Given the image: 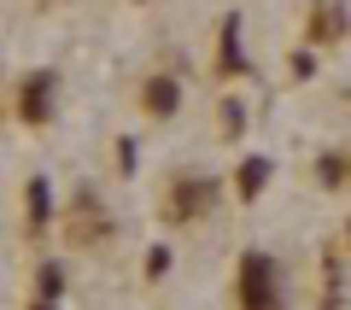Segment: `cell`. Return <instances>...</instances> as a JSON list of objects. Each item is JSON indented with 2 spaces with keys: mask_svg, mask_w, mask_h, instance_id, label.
<instances>
[{
  "mask_svg": "<svg viewBox=\"0 0 351 310\" xmlns=\"http://www.w3.org/2000/svg\"><path fill=\"white\" fill-rule=\"evenodd\" d=\"M240 305H246V310H281V298H276V263L263 258V252H246V258H240Z\"/></svg>",
  "mask_w": 351,
  "mask_h": 310,
  "instance_id": "obj_1",
  "label": "cell"
},
{
  "mask_svg": "<svg viewBox=\"0 0 351 310\" xmlns=\"http://www.w3.org/2000/svg\"><path fill=\"white\" fill-rule=\"evenodd\" d=\"M141 99H147V112H152V117H170V112H176V82H170V76H152Z\"/></svg>",
  "mask_w": 351,
  "mask_h": 310,
  "instance_id": "obj_2",
  "label": "cell"
},
{
  "mask_svg": "<svg viewBox=\"0 0 351 310\" xmlns=\"http://www.w3.org/2000/svg\"><path fill=\"white\" fill-rule=\"evenodd\" d=\"M47 99H53V82H47V76H36V82H29V94H24V112L36 117V123H41V112H47Z\"/></svg>",
  "mask_w": 351,
  "mask_h": 310,
  "instance_id": "obj_3",
  "label": "cell"
},
{
  "mask_svg": "<svg viewBox=\"0 0 351 310\" xmlns=\"http://www.w3.org/2000/svg\"><path fill=\"white\" fill-rule=\"evenodd\" d=\"M263 176H269V164H263V158H246V164H240V193H258V187H263Z\"/></svg>",
  "mask_w": 351,
  "mask_h": 310,
  "instance_id": "obj_4",
  "label": "cell"
},
{
  "mask_svg": "<svg viewBox=\"0 0 351 310\" xmlns=\"http://www.w3.org/2000/svg\"><path fill=\"white\" fill-rule=\"evenodd\" d=\"M53 199H47V182H29V223H47Z\"/></svg>",
  "mask_w": 351,
  "mask_h": 310,
  "instance_id": "obj_5",
  "label": "cell"
}]
</instances>
